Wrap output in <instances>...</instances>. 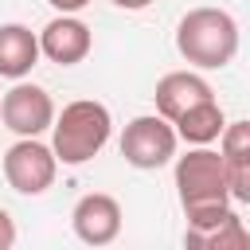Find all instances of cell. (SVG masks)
<instances>
[{"label":"cell","instance_id":"6da1fadb","mask_svg":"<svg viewBox=\"0 0 250 250\" xmlns=\"http://www.w3.org/2000/svg\"><path fill=\"white\" fill-rule=\"evenodd\" d=\"M176 195L191 230L215 227L230 211V188H227V172L215 148L191 145V152L176 156Z\"/></svg>","mask_w":250,"mask_h":250},{"label":"cell","instance_id":"7a4b0ae2","mask_svg":"<svg viewBox=\"0 0 250 250\" xmlns=\"http://www.w3.org/2000/svg\"><path fill=\"white\" fill-rule=\"evenodd\" d=\"M176 51L199 70H223L238 55V23L227 8H191L176 23Z\"/></svg>","mask_w":250,"mask_h":250},{"label":"cell","instance_id":"3957f363","mask_svg":"<svg viewBox=\"0 0 250 250\" xmlns=\"http://www.w3.org/2000/svg\"><path fill=\"white\" fill-rule=\"evenodd\" d=\"M109 133H113L109 109L102 102H94V98H78V102L62 105V113H55V121H51V152H55L59 164L78 168V164L94 160L105 148Z\"/></svg>","mask_w":250,"mask_h":250},{"label":"cell","instance_id":"277c9868","mask_svg":"<svg viewBox=\"0 0 250 250\" xmlns=\"http://www.w3.org/2000/svg\"><path fill=\"white\" fill-rule=\"evenodd\" d=\"M176 145H180V137H176L172 121H164L160 113H141L121 133V156H125V164H133L141 172L164 168L176 156Z\"/></svg>","mask_w":250,"mask_h":250},{"label":"cell","instance_id":"5b68a950","mask_svg":"<svg viewBox=\"0 0 250 250\" xmlns=\"http://www.w3.org/2000/svg\"><path fill=\"white\" fill-rule=\"evenodd\" d=\"M4 180L12 191L20 195H43L55 176H59V160L51 152V145H43L39 137H20L8 152H4Z\"/></svg>","mask_w":250,"mask_h":250},{"label":"cell","instance_id":"8992f818","mask_svg":"<svg viewBox=\"0 0 250 250\" xmlns=\"http://www.w3.org/2000/svg\"><path fill=\"white\" fill-rule=\"evenodd\" d=\"M0 121L16 137H39L55 121V102H51V94L43 86L16 78V86L0 98Z\"/></svg>","mask_w":250,"mask_h":250},{"label":"cell","instance_id":"52a82bcc","mask_svg":"<svg viewBox=\"0 0 250 250\" xmlns=\"http://www.w3.org/2000/svg\"><path fill=\"white\" fill-rule=\"evenodd\" d=\"M70 227L78 234V242L86 246H109L121 234V203L105 191H90L74 203L70 211Z\"/></svg>","mask_w":250,"mask_h":250},{"label":"cell","instance_id":"ba28073f","mask_svg":"<svg viewBox=\"0 0 250 250\" xmlns=\"http://www.w3.org/2000/svg\"><path fill=\"white\" fill-rule=\"evenodd\" d=\"M90 47H94L90 27H86L78 16H66V12H59V16L39 31V55H47V59L59 62V66L82 62V59L90 55Z\"/></svg>","mask_w":250,"mask_h":250},{"label":"cell","instance_id":"9c48e42d","mask_svg":"<svg viewBox=\"0 0 250 250\" xmlns=\"http://www.w3.org/2000/svg\"><path fill=\"white\" fill-rule=\"evenodd\" d=\"M219 160L227 172L230 203H250V121H227L223 125Z\"/></svg>","mask_w":250,"mask_h":250},{"label":"cell","instance_id":"30bf717a","mask_svg":"<svg viewBox=\"0 0 250 250\" xmlns=\"http://www.w3.org/2000/svg\"><path fill=\"white\" fill-rule=\"evenodd\" d=\"M207 98H215V90H211V82H207L203 74H195V70H168V74L156 82V90H152L156 113H160L164 121H176L188 105L207 102Z\"/></svg>","mask_w":250,"mask_h":250},{"label":"cell","instance_id":"8fae6325","mask_svg":"<svg viewBox=\"0 0 250 250\" xmlns=\"http://www.w3.org/2000/svg\"><path fill=\"white\" fill-rule=\"evenodd\" d=\"M39 62V35L23 23H0V78H27Z\"/></svg>","mask_w":250,"mask_h":250},{"label":"cell","instance_id":"7c38bea8","mask_svg":"<svg viewBox=\"0 0 250 250\" xmlns=\"http://www.w3.org/2000/svg\"><path fill=\"white\" fill-rule=\"evenodd\" d=\"M223 125H227V117H223V105H219L215 98L188 105V109L172 121L176 137H180V141H188V145H211V141H219Z\"/></svg>","mask_w":250,"mask_h":250},{"label":"cell","instance_id":"4fadbf2b","mask_svg":"<svg viewBox=\"0 0 250 250\" xmlns=\"http://www.w3.org/2000/svg\"><path fill=\"white\" fill-rule=\"evenodd\" d=\"M184 246H199V250H246L250 246V234L242 227V215L230 207L215 227H203V230H184Z\"/></svg>","mask_w":250,"mask_h":250},{"label":"cell","instance_id":"5bb4252c","mask_svg":"<svg viewBox=\"0 0 250 250\" xmlns=\"http://www.w3.org/2000/svg\"><path fill=\"white\" fill-rule=\"evenodd\" d=\"M16 246V219L0 207V250H12Z\"/></svg>","mask_w":250,"mask_h":250},{"label":"cell","instance_id":"9a60e30c","mask_svg":"<svg viewBox=\"0 0 250 250\" xmlns=\"http://www.w3.org/2000/svg\"><path fill=\"white\" fill-rule=\"evenodd\" d=\"M47 4H51L55 12H66V16H74V12H82L90 0H47Z\"/></svg>","mask_w":250,"mask_h":250},{"label":"cell","instance_id":"2e32d148","mask_svg":"<svg viewBox=\"0 0 250 250\" xmlns=\"http://www.w3.org/2000/svg\"><path fill=\"white\" fill-rule=\"evenodd\" d=\"M117 8H125V12H141V8H148L152 0H113Z\"/></svg>","mask_w":250,"mask_h":250}]
</instances>
